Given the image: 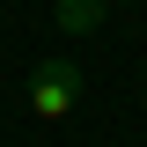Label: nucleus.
Segmentation results:
<instances>
[{
  "instance_id": "nucleus-1",
  "label": "nucleus",
  "mask_w": 147,
  "mask_h": 147,
  "mask_svg": "<svg viewBox=\"0 0 147 147\" xmlns=\"http://www.w3.org/2000/svg\"><path fill=\"white\" fill-rule=\"evenodd\" d=\"M30 118H44V125H66L74 110H81V66L74 59H37V74H30Z\"/></svg>"
},
{
  "instance_id": "nucleus-2",
  "label": "nucleus",
  "mask_w": 147,
  "mask_h": 147,
  "mask_svg": "<svg viewBox=\"0 0 147 147\" xmlns=\"http://www.w3.org/2000/svg\"><path fill=\"white\" fill-rule=\"evenodd\" d=\"M103 7H110V0H59V30L96 37V30H103Z\"/></svg>"
}]
</instances>
